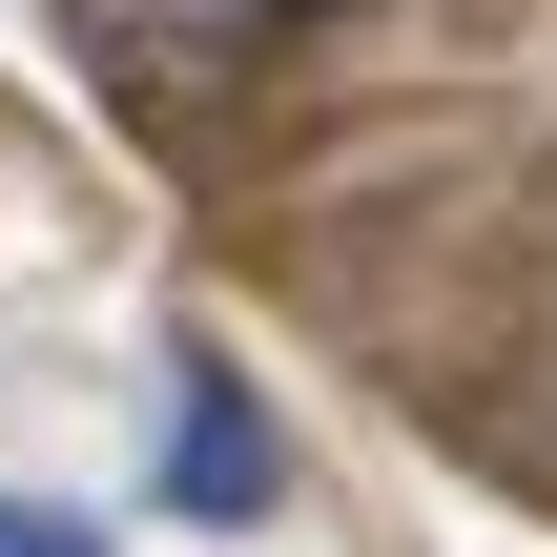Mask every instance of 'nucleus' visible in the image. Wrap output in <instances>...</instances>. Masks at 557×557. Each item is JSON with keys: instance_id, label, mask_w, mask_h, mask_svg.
Here are the masks:
<instances>
[{"instance_id": "1", "label": "nucleus", "mask_w": 557, "mask_h": 557, "mask_svg": "<svg viewBox=\"0 0 557 557\" xmlns=\"http://www.w3.org/2000/svg\"><path fill=\"white\" fill-rule=\"evenodd\" d=\"M269 496H289V434H269L227 372H186V393H165V517L227 537V517H269Z\"/></svg>"}, {"instance_id": "2", "label": "nucleus", "mask_w": 557, "mask_h": 557, "mask_svg": "<svg viewBox=\"0 0 557 557\" xmlns=\"http://www.w3.org/2000/svg\"><path fill=\"white\" fill-rule=\"evenodd\" d=\"M145 62H207V41H269V21H310V0H103Z\"/></svg>"}, {"instance_id": "3", "label": "nucleus", "mask_w": 557, "mask_h": 557, "mask_svg": "<svg viewBox=\"0 0 557 557\" xmlns=\"http://www.w3.org/2000/svg\"><path fill=\"white\" fill-rule=\"evenodd\" d=\"M0 557H103V537H83V517H21V496H0Z\"/></svg>"}, {"instance_id": "4", "label": "nucleus", "mask_w": 557, "mask_h": 557, "mask_svg": "<svg viewBox=\"0 0 557 557\" xmlns=\"http://www.w3.org/2000/svg\"><path fill=\"white\" fill-rule=\"evenodd\" d=\"M537 455H557V434H537Z\"/></svg>"}]
</instances>
